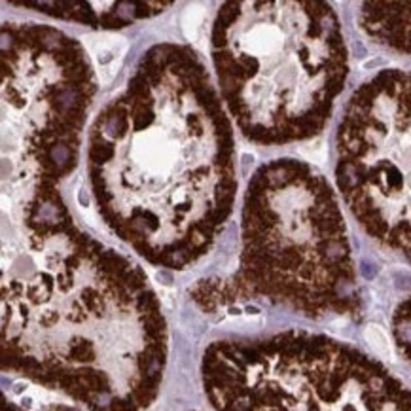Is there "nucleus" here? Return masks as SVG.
Instances as JSON below:
<instances>
[{
  "label": "nucleus",
  "instance_id": "f257e3e1",
  "mask_svg": "<svg viewBox=\"0 0 411 411\" xmlns=\"http://www.w3.org/2000/svg\"><path fill=\"white\" fill-rule=\"evenodd\" d=\"M87 172L104 224L152 264L205 254L237 193L233 131L205 65L161 44L97 116Z\"/></svg>",
  "mask_w": 411,
  "mask_h": 411
},
{
  "label": "nucleus",
  "instance_id": "f03ea898",
  "mask_svg": "<svg viewBox=\"0 0 411 411\" xmlns=\"http://www.w3.org/2000/svg\"><path fill=\"white\" fill-rule=\"evenodd\" d=\"M4 267V349L95 410H135L161 369V326L133 264L74 227L61 199L21 216Z\"/></svg>",
  "mask_w": 411,
  "mask_h": 411
},
{
  "label": "nucleus",
  "instance_id": "7ed1b4c3",
  "mask_svg": "<svg viewBox=\"0 0 411 411\" xmlns=\"http://www.w3.org/2000/svg\"><path fill=\"white\" fill-rule=\"evenodd\" d=\"M211 53L227 110L258 144L318 135L349 74L339 19L322 2H226Z\"/></svg>",
  "mask_w": 411,
  "mask_h": 411
},
{
  "label": "nucleus",
  "instance_id": "20e7f679",
  "mask_svg": "<svg viewBox=\"0 0 411 411\" xmlns=\"http://www.w3.org/2000/svg\"><path fill=\"white\" fill-rule=\"evenodd\" d=\"M241 281L307 313L355 296L347 224L332 186L298 159H277L252 176L242 207Z\"/></svg>",
  "mask_w": 411,
  "mask_h": 411
},
{
  "label": "nucleus",
  "instance_id": "39448f33",
  "mask_svg": "<svg viewBox=\"0 0 411 411\" xmlns=\"http://www.w3.org/2000/svg\"><path fill=\"white\" fill-rule=\"evenodd\" d=\"M93 93L80 44L44 25L2 28V150L21 205L57 193V182L74 169Z\"/></svg>",
  "mask_w": 411,
  "mask_h": 411
},
{
  "label": "nucleus",
  "instance_id": "423d86ee",
  "mask_svg": "<svg viewBox=\"0 0 411 411\" xmlns=\"http://www.w3.org/2000/svg\"><path fill=\"white\" fill-rule=\"evenodd\" d=\"M336 182L373 241L411 260V72L383 71L349 99Z\"/></svg>",
  "mask_w": 411,
  "mask_h": 411
},
{
  "label": "nucleus",
  "instance_id": "0eeeda50",
  "mask_svg": "<svg viewBox=\"0 0 411 411\" xmlns=\"http://www.w3.org/2000/svg\"><path fill=\"white\" fill-rule=\"evenodd\" d=\"M44 8H53L48 14L87 23L93 27H123L137 17L163 12L169 2H38Z\"/></svg>",
  "mask_w": 411,
  "mask_h": 411
},
{
  "label": "nucleus",
  "instance_id": "6e6552de",
  "mask_svg": "<svg viewBox=\"0 0 411 411\" xmlns=\"http://www.w3.org/2000/svg\"><path fill=\"white\" fill-rule=\"evenodd\" d=\"M358 21L375 42L411 57V2H366Z\"/></svg>",
  "mask_w": 411,
  "mask_h": 411
},
{
  "label": "nucleus",
  "instance_id": "1a4fd4ad",
  "mask_svg": "<svg viewBox=\"0 0 411 411\" xmlns=\"http://www.w3.org/2000/svg\"><path fill=\"white\" fill-rule=\"evenodd\" d=\"M394 338L400 351L411 362V298L406 299L394 314Z\"/></svg>",
  "mask_w": 411,
  "mask_h": 411
}]
</instances>
